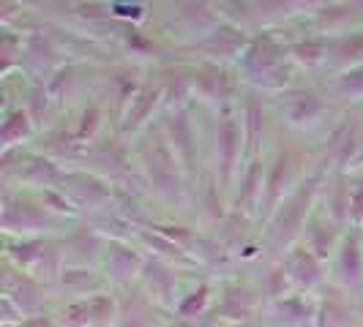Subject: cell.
I'll use <instances>...</instances> for the list:
<instances>
[{
  "mask_svg": "<svg viewBox=\"0 0 363 327\" xmlns=\"http://www.w3.org/2000/svg\"><path fill=\"white\" fill-rule=\"evenodd\" d=\"M202 300H205V292H202L200 297H194V300H191L189 306H183L181 314H183V316H189V314H191V309H200V306H202Z\"/></svg>",
  "mask_w": 363,
  "mask_h": 327,
  "instance_id": "obj_1",
  "label": "cell"
},
{
  "mask_svg": "<svg viewBox=\"0 0 363 327\" xmlns=\"http://www.w3.org/2000/svg\"><path fill=\"white\" fill-rule=\"evenodd\" d=\"M22 327H52V325L44 322V319H33V322H28V325H22Z\"/></svg>",
  "mask_w": 363,
  "mask_h": 327,
  "instance_id": "obj_2",
  "label": "cell"
}]
</instances>
